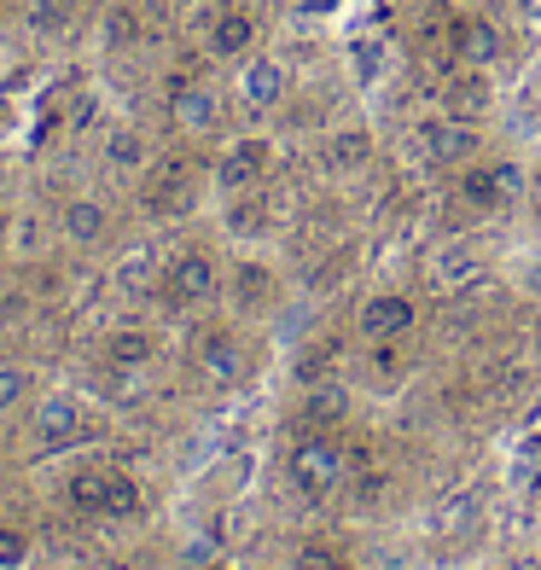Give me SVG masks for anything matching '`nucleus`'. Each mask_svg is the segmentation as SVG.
<instances>
[{
  "label": "nucleus",
  "instance_id": "1",
  "mask_svg": "<svg viewBox=\"0 0 541 570\" xmlns=\"http://www.w3.org/2000/svg\"><path fill=\"white\" fill-rule=\"evenodd\" d=\"M344 465H350V454L332 443L326 431H308V436H297V449L286 454V472H292V483L303 489L308 501H321V495H332L338 489V478H344Z\"/></svg>",
  "mask_w": 541,
  "mask_h": 570
},
{
  "label": "nucleus",
  "instance_id": "2",
  "mask_svg": "<svg viewBox=\"0 0 541 570\" xmlns=\"http://www.w3.org/2000/svg\"><path fill=\"white\" fill-rule=\"evenodd\" d=\"M420 146L431 151V164H449V169H460V164H472L478 158V122L472 117H454V111H436V117H425L420 122Z\"/></svg>",
  "mask_w": 541,
  "mask_h": 570
},
{
  "label": "nucleus",
  "instance_id": "3",
  "mask_svg": "<svg viewBox=\"0 0 541 570\" xmlns=\"http://www.w3.org/2000/svg\"><path fill=\"white\" fill-rule=\"evenodd\" d=\"M268 164H274V146L263 135H239L216 158V187L227 198H234V193H256V187H263V175H268Z\"/></svg>",
  "mask_w": 541,
  "mask_h": 570
},
{
  "label": "nucleus",
  "instance_id": "4",
  "mask_svg": "<svg viewBox=\"0 0 541 570\" xmlns=\"http://www.w3.org/2000/svg\"><path fill=\"white\" fill-rule=\"evenodd\" d=\"M407 332H414V297H402V292H378L361 303V315H355V338L361 344H402Z\"/></svg>",
  "mask_w": 541,
  "mask_h": 570
},
{
  "label": "nucleus",
  "instance_id": "5",
  "mask_svg": "<svg viewBox=\"0 0 541 570\" xmlns=\"http://www.w3.org/2000/svg\"><path fill=\"white\" fill-rule=\"evenodd\" d=\"M169 117L180 135H216V122H222V94L216 88H204V82H180L169 88Z\"/></svg>",
  "mask_w": 541,
  "mask_h": 570
},
{
  "label": "nucleus",
  "instance_id": "6",
  "mask_svg": "<svg viewBox=\"0 0 541 570\" xmlns=\"http://www.w3.org/2000/svg\"><path fill=\"white\" fill-rule=\"evenodd\" d=\"M169 297L175 303H210L222 292V268H216V256H204V250H187V256H175L169 263Z\"/></svg>",
  "mask_w": 541,
  "mask_h": 570
},
{
  "label": "nucleus",
  "instance_id": "7",
  "mask_svg": "<svg viewBox=\"0 0 541 570\" xmlns=\"http://www.w3.org/2000/svg\"><path fill=\"white\" fill-rule=\"evenodd\" d=\"M286 94H292V76H286V65H279V59L263 53V59H245L239 65V99H245L250 111H274Z\"/></svg>",
  "mask_w": 541,
  "mask_h": 570
},
{
  "label": "nucleus",
  "instance_id": "8",
  "mask_svg": "<svg viewBox=\"0 0 541 570\" xmlns=\"http://www.w3.org/2000/svg\"><path fill=\"white\" fill-rule=\"evenodd\" d=\"M256 47V18L245 7H222L210 18V30H204V53L210 59H250Z\"/></svg>",
  "mask_w": 541,
  "mask_h": 570
},
{
  "label": "nucleus",
  "instance_id": "9",
  "mask_svg": "<svg viewBox=\"0 0 541 570\" xmlns=\"http://www.w3.org/2000/svg\"><path fill=\"white\" fill-rule=\"evenodd\" d=\"M76 431H82V407H76L70 396H47L41 407H36V443L41 449H70L76 443Z\"/></svg>",
  "mask_w": 541,
  "mask_h": 570
},
{
  "label": "nucleus",
  "instance_id": "10",
  "mask_svg": "<svg viewBox=\"0 0 541 570\" xmlns=\"http://www.w3.org/2000/svg\"><path fill=\"white\" fill-rule=\"evenodd\" d=\"M59 233H65L70 245L88 250V245H99V239L111 233V210H106L99 198H70L65 210H59Z\"/></svg>",
  "mask_w": 541,
  "mask_h": 570
},
{
  "label": "nucleus",
  "instance_id": "11",
  "mask_svg": "<svg viewBox=\"0 0 541 570\" xmlns=\"http://www.w3.org/2000/svg\"><path fill=\"white\" fill-rule=\"evenodd\" d=\"M198 367H204V379H210V384H222V391H227V384L245 379V350L227 338V332H210V338L198 344Z\"/></svg>",
  "mask_w": 541,
  "mask_h": 570
},
{
  "label": "nucleus",
  "instance_id": "12",
  "mask_svg": "<svg viewBox=\"0 0 541 570\" xmlns=\"http://www.w3.org/2000/svg\"><path fill=\"white\" fill-rule=\"evenodd\" d=\"M344 413H350V384H344V379H315V384H308V396H303V420H308V431L338 425Z\"/></svg>",
  "mask_w": 541,
  "mask_h": 570
},
{
  "label": "nucleus",
  "instance_id": "13",
  "mask_svg": "<svg viewBox=\"0 0 541 570\" xmlns=\"http://www.w3.org/2000/svg\"><path fill=\"white\" fill-rule=\"evenodd\" d=\"M454 53H460L466 70H489L501 59V30H495V23H483V18L460 23V30H454Z\"/></svg>",
  "mask_w": 541,
  "mask_h": 570
},
{
  "label": "nucleus",
  "instance_id": "14",
  "mask_svg": "<svg viewBox=\"0 0 541 570\" xmlns=\"http://www.w3.org/2000/svg\"><path fill=\"white\" fill-rule=\"evenodd\" d=\"M367 158H373V135H367V128H332V135H326V169L332 175L367 169Z\"/></svg>",
  "mask_w": 541,
  "mask_h": 570
},
{
  "label": "nucleus",
  "instance_id": "15",
  "mask_svg": "<svg viewBox=\"0 0 541 570\" xmlns=\"http://www.w3.org/2000/svg\"><path fill=\"white\" fill-rule=\"evenodd\" d=\"M443 111H454V117H472V122L489 111V82H483V70L454 76V82L443 88Z\"/></svg>",
  "mask_w": 541,
  "mask_h": 570
},
{
  "label": "nucleus",
  "instance_id": "16",
  "mask_svg": "<svg viewBox=\"0 0 541 570\" xmlns=\"http://www.w3.org/2000/svg\"><path fill=\"white\" fill-rule=\"evenodd\" d=\"M106 164L122 169V175H140L151 164V146H146L140 128H111V135H106Z\"/></svg>",
  "mask_w": 541,
  "mask_h": 570
},
{
  "label": "nucleus",
  "instance_id": "17",
  "mask_svg": "<svg viewBox=\"0 0 541 570\" xmlns=\"http://www.w3.org/2000/svg\"><path fill=\"white\" fill-rule=\"evenodd\" d=\"M460 198H466L472 210H501L506 193H501L495 164H472V169H460Z\"/></svg>",
  "mask_w": 541,
  "mask_h": 570
},
{
  "label": "nucleus",
  "instance_id": "18",
  "mask_svg": "<svg viewBox=\"0 0 541 570\" xmlns=\"http://www.w3.org/2000/svg\"><path fill=\"white\" fill-rule=\"evenodd\" d=\"M65 495L76 512H106V495H111V472H94V465H76Z\"/></svg>",
  "mask_w": 541,
  "mask_h": 570
},
{
  "label": "nucleus",
  "instance_id": "19",
  "mask_svg": "<svg viewBox=\"0 0 541 570\" xmlns=\"http://www.w3.org/2000/svg\"><path fill=\"white\" fill-rule=\"evenodd\" d=\"M268 292H274V274H268L263 263H239V268H234V303H239V308H256Z\"/></svg>",
  "mask_w": 541,
  "mask_h": 570
},
{
  "label": "nucleus",
  "instance_id": "20",
  "mask_svg": "<svg viewBox=\"0 0 541 570\" xmlns=\"http://www.w3.org/2000/svg\"><path fill=\"white\" fill-rule=\"evenodd\" d=\"M30 36H59L65 23L76 18V0H30Z\"/></svg>",
  "mask_w": 541,
  "mask_h": 570
},
{
  "label": "nucleus",
  "instance_id": "21",
  "mask_svg": "<svg viewBox=\"0 0 541 570\" xmlns=\"http://www.w3.org/2000/svg\"><path fill=\"white\" fill-rule=\"evenodd\" d=\"M106 355L117 361V367H146V361H151V338H146V332H135V326H128V332H111Z\"/></svg>",
  "mask_w": 541,
  "mask_h": 570
},
{
  "label": "nucleus",
  "instance_id": "22",
  "mask_svg": "<svg viewBox=\"0 0 541 570\" xmlns=\"http://www.w3.org/2000/svg\"><path fill=\"white\" fill-rule=\"evenodd\" d=\"M292 570H350V559L338 548H326V541H303L292 553Z\"/></svg>",
  "mask_w": 541,
  "mask_h": 570
},
{
  "label": "nucleus",
  "instance_id": "23",
  "mask_svg": "<svg viewBox=\"0 0 541 570\" xmlns=\"http://www.w3.org/2000/svg\"><path fill=\"white\" fill-rule=\"evenodd\" d=\"M135 41H140L135 7H111V12H106V47H135Z\"/></svg>",
  "mask_w": 541,
  "mask_h": 570
},
{
  "label": "nucleus",
  "instance_id": "24",
  "mask_svg": "<svg viewBox=\"0 0 541 570\" xmlns=\"http://www.w3.org/2000/svg\"><path fill=\"white\" fill-rule=\"evenodd\" d=\"M350 70H355V82H361V88H373V82H378V70H384L378 41H355V47H350Z\"/></svg>",
  "mask_w": 541,
  "mask_h": 570
},
{
  "label": "nucleus",
  "instance_id": "25",
  "mask_svg": "<svg viewBox=\"0 0 541 570\" xmlns=\"http://www.w3.org/2000/svg\"><path fill=\"white\" fill-rule=\"evenodd\" d=\"M227 222H234V233H256V227H268V210H263V198H256V193H234Z\"/></svg>",
  "mask_w": 541,
  "mask_h": 570
},
{
  "label": "nucleus",
  "instance_id": "26",
  "mask_svg": "<svg viewBox=\"0 0 541 570\" xmlns=\"http://www.w3.org/2000/svg\"><path fill=\"white\" fill-rule=\"evenodd\" d=\"M106 512H111V518H135V512H140V483H135V478H122V472H111Z\"/></svg>",
  "mask_w": 541,
  "mask_h": 570
},
{
  "label": "nucleus",
  "instance_id": "27",
  "mask_svg": "<svg viewBox=\"0 0 541 570\" xmlns=\"http://www.w3.org/2000/svg\"><path fill=\"white\" fill-rule=\"evenodd\" d=\"M23 564H30V535L0 524V570H23Z\"/></svg>",
  "mask_w": 541,
  "mask_h": 570
},
{
  "label": "nucleus",
  "instance_id": "28",
  "mask_svg": "<svg viewBox=\"0 0 541 570\" xmlns=\"http://www.w3.org/2000/svg\"><path fill=\"white\" fill-rule=\"evenodd\" d=\"M23 396H30V373H18V367H0V413L23 407Z\"/></svg>",
  "mask_w": 541,
  "mask_h": 570
},
{
  "label": "nucleus",
  "instance_id": "29",
  "mask_svg": "<svg viewBox=\"0 0 541 570\" xmlns=\"http://www.w3.org/2000/svg\"><path fill=\"white\" fill-rule=\"evenodd\" d=\"M495 175H501V193H506V204L530 193V175H524V164H512V158H501V164H495Z\"/></svg>",
  "mask_w": 541,
  "mask_h": 570
},
{
  "label": "nucleus",
  "instance_id": "30",
  "mask_svg": "<svg viewBox=\"0 0 541 570\" xmlns=\"http://www.w3.org/2000/svg\"><path fill=\"white\" fill-rule=\"evenodd\" d=\"M384 495H391V472H367V478L355 483V501L361 507H378Z\"/></svg>",
  "mask_w": 541,
  "mask_h": 570
},
{
  "label": "nucleus",
  "instance_id": "31",
  "mask_svg": "<svg viewBox=\"0 0 541 570\" xmlns=\"http://www.w3.org/2000/svg\"><path fill=\"white\" fill-rule=\"evenodd\" d=\"M373 367H378L384 379H396V373H407V361H402L396 338H391V344H373Z\"/></svg>",
  "mask_w": 541,
  "mask_h": 570
},
{
  "label": "nucleus",
  "instance_id": "32",
  "mask_svg": "<svg viewBox=\"0 0 541 570\" xmlns=\"http://www.w3.org/2000/svg\"><path fill=\"white\" fill-rule=\"evenodd\" d=\"M472 274V256H436V285H460Z\"/></svg>",
  "mask_w": 541,
  "mask_h": 570
},
{
  "label": "nucleus",
  "instance_id": "33",
  "mask_svg": "<svg viewBox=\"0 0 541 570\" xmlns=\"http://www.w3.org/2000/svg\"><path fill=\"white\" fill-rule=\"evenodd\" d=\"M180 12H187V23H204V30H210V18L222 7H216V0H180Z\"/></svg>",
  "mask_w": 541,
  "mask_h": 570
},
{
  "label": "nucleus",
  "instance_id": "34",
  "mask_svg": "<svg viewBox=\"0 0 541 570\" xmlns=\"http://www.w3.org/2000/svg\"><path fill=\"white\" fill-rule=\"evenodd\" d=\"M94 122V99H76L70 106V128H88Z\"/></svg>",
  "mask_w": 541,
  "mask_h": 570
},
{
  "label": "nucleus",
  "instance_id": "35",
  "mask_svg": "<svg viewBox=\"0 0 541 570\" xmlns=\"http://www.w3.org/2000/svg\"><path fill=\"white\" fill-rule=\"evenodd\" d=\"M204 570H227V564H204Z\"/></svg>",
  "mask_w": 541,
  "mask_h": 570
},
{
  "label": "nucleus",
  "instance_id": "36",
  "mask_svg": "<svg viewBox=\"0 0 541 570\" xmlns=\"http://www.w3.org/2000/svg\"><path fill=\"white\" fill-rule=\"evenodd\" d=\"M0 65H7V53H0Z\"/></svg>",
  "mask_w": 541,
  "mask_h": 570
}]
</instances>
